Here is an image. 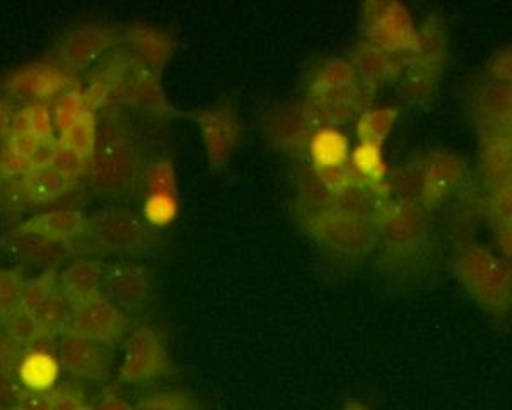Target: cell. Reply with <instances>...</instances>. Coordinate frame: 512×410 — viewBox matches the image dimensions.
Returning <instances> with one entry per match:
<instances>
[{
	"label": "cell",
	"instance_id": "obj_41",
	"mask_svg": "<svg viewBox=\"0 0 512 410\" xmlns=\"http://www.w3.org/2000/svg\"><path fill=\"white\" fill-rule=\"evenodd\" d=\"M147 194H173L178 195L175 166L169 161H158L152 164L147 173Z\"/></svg>",
	"mask_w": 512,
	"mask_h": 410
},
{
	"label": "cell",
	"instance_id": "obj_29",
	"mask_svg": "<svg viewBox=\"0 0 512 410\" xmlns=\"http://www.w3.org/2000/svg\"><path fill=\"white\" fill-rule=\"evenodd\" d=\"M400 117V110L396 106H384V108H369L357 118V137L359 142L383 146L386 137L395 127L396 120Z\"/></svg>",
	"mask_w": 512,
	"mask_h": 410
},
{
	"label": "cell",
	"instance_id": "obj_33",
	"mask_svg": "<svg viewBox=\"0 0 512 410\" xmlns=\"http://www.w3.org/2000/svg\"><path fill=\"white\" fill-rule=\"evenodd\" d=\"M98 137V122L93 112L84 113V117L72 125L65 134L60 135L59 142L64 146L74 149L82 158L91 159Z\"/></svg>",
	"mask_w": 512,
	"mask_h": 410
},
{
	"label": "cell",
	"instance_id": "obj_4",
	"mask_svg": "<svg viewBox=\"0 0 512 410\" xmlns=\"http://www.w3.org/2000/svg\"><path fill=\"white\" fill-rule=\"evenodd\" d=\"M448 59V36L441 19L429 18L419 30V50L408 55L400 76V93L408 103L424 105L439 88Z\"/></svg>",
	"mask_w": 512,
	"mask_h": 410
},
{
	"label": "cell",
	"instance_id": "obj_9",
	"mask_svg": "<svg viewBox=\"0 0 512 410\" xmlns=\"http://www.w3.org/2000/svg\"><path fill=\"white\" fill-rule=\"evenodd\" d=\"M173 364L163 340L151 327L135 328L125 342L120 378L128 383H144L168 376Z\"/></svg>",
	"mask_w": 512,
	"mask_h": 410
},
{
	"label": "cell",
	"instance_id": "obj_23",
	"mask_svg": "<svg viewBox=\"0 0 512 410\" xmlns=\"http://www.w3.org/2000/svg\"><path fill=\"white\" fill-rule=\"evenodd\" d=\"M308 153L316 171L337 168L349 163V137L338 127L316 130L309 139Z\"/></svg>",
	"mask_w": 512,
	"mask_h": 410
},
{
	"label": "cell",
	"instance_id": "obj_32",
	"mask_svg": "<svg viewBox=\"0 0 512 410\" xmlns=\"http://www.w3.org/2000/svg\"><path fill=\"white\" fill-rule=\"evenodd\" d=\"M383 200L384 197H381L376 190L362 183L345 190L342 194L335 195L332 209L352 214V216L374 219Z\"/></svg>",
	"mask_w": 512,
	"mask_h": 410
},
{
	"label": "cell",
	"instance_id": "obj_8",
	"mask_svg": "<svg viewBox=\"0 0 512 410\" xmlns=\"http://www.w3.org/2000/svg\"><path fill=\"white\" fill-rule=\"evenodd\" d=\"M420 175V205L425 211L451 199L466 182V163L458 154L431 151L417 159Z\"/></svg>",
	"mask_w": 512,
	"mask_h": 410
},
{
	"label": "cell",
	"instance_id": "obj_50",
	"mask_svg": "<svg viewBox=\"0 0 512 410\" xmlns=\"http://www.w3.org/2000/svg\"><path fill=\"white\" fill-rule=\"evenodd\" d=\"M490 76L495 82H511V50L504 48L502 52L495 55L492 64H490Z\"/></svg>",
	"mask_w": 512,
	"mask_h": 410
},
{
	"label": "cell",
	"instance_id": "obj_10",
	"mask_svg": "<svg viewBox=\"0 0 512 410\" xmlns=\"http://www.w3.org/2000/svg\"><path fill=\"white\" fill-rule=\"evenodd\" d=\"M128 325L130 322L122 310L113 305L105 294L98 293L70 306V325L67 332L113 346L122 339Z\"/></svg>",
	"mask_w": 512,
	"mask_h": 410
},
{
	"label": "cell",
	"instance_id": "obj_27",
	"mask_svg": "<svg viewBox=\"0 0 512 410\" xmlns=\"http://www.w3.org/2000/svg\"><path fill=\"white\" fill-rule=\"evenodd\" d=\"M335 195L321 180L320 173L311 166L301 171L297 178V204L301 209V217L313 216L318 212L332 209Z\"/></svg>",
	"mask_w": 512,
	"mask_h": 410
},
{
	"label": "cell",
	"instance_id": "obj_34",
	"mask_svg": "<svg viewBox=\"0 0 512 410\" xmlns=\"http://www.w3.org/2000/svg\"><path fill=\"white\" fill-rule=\"evenodd\" d=\"M0 330H4L7 337L23 349H30L40 342V328L36 323L35 315L23 308L14 311L11 317L0 325Z\"/></svg>",
	"mask_w": 512,
	"mask_h": 410
},
{
	"label": "cell",
	"instance_id": "obj_54",
	"mask_svg": "<svg viewBox=\"0 0 512 410\" xmlns=\"http://www.w3.org/2000/svg\"><path fill=\"white\" fill-rule=\"evenodd\" d=\"M340 410H371L366 405L361 404V402H355V400H350L347 404L342 407Z\"/></svg>",
	"mask_w": 512,
	"mask_h": 410
},
{
	"label": "cell",
	"instance_id": "obj_15",
	"mask_svg": "<svg viewBox=\"0 0 512 410\" xmlns=\"http://www.w3.org/2000/svg\"><path fill=\"white\" fill-rule=\"evenodd\" d=\"M106 298L122 310H140L151 293V279L146 267L139 264L111 265L103 276Z\"/></svg>",
	"mask_w": 512,
	"mask_h": 410
},
{
	"label": "cell",
	"instance_id": "obj_6",
	"mask_svg": "<svg viewBox=\"0 0 512 410\" xmlns=\"http://www.w3.org/2000/svg\"><path fill=\"white\" fill-rule=\"evenodd\" d=\"M364 41L383 52L408 57L419 50V30L410 11L396 0H369L362 7Z\"/></svg>",
	"mask_w": 512,
	"mask_h": 410
},
{
	"label": "cell",
	"instance_id": "obj_35",
	"mask_svg": "<svg viewBox=\"0 0 512 410\" xmlns=\"http://www.w3.org/2000/svg\"><path fill=\"white\" fill-rule=\"evenodd\" d=\"M86 112H88V108L82 100V91L69 89V91L60 94L52 110L53 123L59 130V134H65L72 125H76L84 117Z\"/></svg>",
	"mask_w": 512,
	"mask_h": 410
},
{
	"label": "cell",
	"instance_id": "obj_46",
	"mask_svg": "<svg viewBox=\"0 0 512 410\" xmlns=\"http://www.w3.org/2000/svg\"><path fill=\"white\" fill-rule=\"evenodd\" d=\"M31 166H33V161L14 153L7 144L0 147V176L23 178L30 171Z\"/></svg>",
	"mask_w": 512,
	"mask_h": 410
},
{
	"label": "cell",
	"instance_id": "obj_52",
	"mask_svg": "<svg viewBox=\"0 0 512 410\" xmlns=\"http://www.w3.org/2000/svg\"><path fill=\"white\" fill-rule=\"evenodd\" d=\"M96 410H134V407L128 404V402H125V400L120 399L115 393H108V395H105L103 400L99 402Z\"/></svg>",
	"mask_w": 512,
	"mask_h": 410
},
{
	"label": "cell",
	"instance_id": "obj_42",
	"mask_svg": "<svg viewBox=\"0 0 512 410\" xmlns=\"http://www.w3.org/2000/svg\"><path fill=\"white\" fill-rule=\"evenodd\" d=\"M24 113L30 123L31 134L35 135L38 141L43 144H52L53 137V115L47 103H31L24 106Z\"/></svg>",
	"mask_w": 512,
	"mask_h": 410
},
{
	"label": "cell",
	"instance_id": "obj_26",
	"mask_svg": "<svg viewBox=\"0 0 512 410\" xmlns=\"http://www.w3.org/2000/svg\"><path fill=\"white\" fill-rule=\"evenodd\" d=\"M349 163L367 187L376 190L384 199H390L386 188V178L390 173L381 147L359 142V146L350 151Z\"/></svg>",
	"mask_w": 512,
	"mask_h": 410
},
{
	"label": "cell",
	"instance_id": "obj_49",
	"mask_svg": "<svg viewBox=\"0 0 512 410\" xmlns=\"http://www.w3.org/2000/svg\"><path fill=\"white\" fill-rule=\"evenodd\" d=\"M55 388L52 392L36 393L23 390L19 397V410H52Z\"/></svg>",
	"mask_w": 512,
	"mask_h": 410
},
{
	"label": "cell",
	"instance_id": "obj_18",
	"mask_svg": "<svg viewBox=\"0 0 512 410\" xmlns=\"http://www.w3.org/2000/svg\"><path fill=\"white\" fill-rule=\"evenodd\" d=\"M62 373V364L53 352L43 347H30L16 366V378L28 392H52Z\"/></svg>",
	"mask_w": 512,
	"mask_h": 410
},
{
	"label": "cell",
	"instance_id": "obj_36",
	"mask_svg": "<svg viewBox=\"0 0 512 410\" xmlns=\"http://www.w3.org/2000/svg\"><path fill=\"white\" fill-rule=\"evenodd\" d=\"M178 212H180V202H178V195L173 194H147L144 209H142L144 219L151 228H164L175 223Z\"/></svg>",
	"mask_w": 512,
	"mask_h": 410
},
{
	"label": "cell",
	"instance_id": "obj_3",
	"mask_svg": "<svg viewBox=\"0 0 512 410\" xmlns=\"http://www.w3.org/2000/svg\"><path fill=\"white\" fill-rule=\"evenodd\" d=\"M384 258L391 264H408L425 252L429 245V217L422 205L384 199L374 216Z\"/></svg>",
	"mask_w": 512,
	"mask_h": 410
},
{
	"label": "cell",
	"instance_id": "obj_28",
	"mask_svg": "<svg viewBox=\"0 0 512 410\" xmlns=\"http://www.w3.org/2000/svg\"><path fill=\"white\" fill-rule=\"evenodd\" d=\"M33 315L40 328V342L57 339L69 330L70 306L59 287L33 311Z\"/></svg>",
	"mask_w": 512,
	"mask_h": 410
},
{
	"label": "cell",
	"instance_id": "obj_11",
	"mask_svg": "<svg viewBox=\"0 0 512 410\" xmlns=\"http://www.w3.org/2000/svg\"><path fill=\"white\" fill-rule=\"evenodd\" d=\"M209 163L217 173L226 170L239 141V120L229 105H216L195 113Z\"/></svg>",
	"mask_w": 512,
	"mask_h": 410
},
{
	"label": "cell",
	"instance_id": "obj_19",
	"mask_svg": "<svg viewBox=\"0 0 512 410\" xmlns=\"http://www.w3.org/2000/svg\"><path fill=\"white\" fill-rule=\"evenodd\" d=\"M128 47L135 59L154 72L163 71L175 50V40L164 31L149 24H134L125 33Z\"/></svg>",
	"mask_w": 512,
	"mask_h": 410
},
{
	"label": "cell",
	"instance_id": "obj_16",
	"mask_svg": "<svg viewBox=\"0 0 512 410\" xmlns=\"http://www.w3.org/2000/svg\"><path fill=\"white\" fill-rule=\"evenodd\" d=\"M113 35L105 28L84 26L70 31L60 41L59 57L65 69L72 72L86 71L96 60L110 50Z\"/></svg>",
	"mask_w": 512,
	"mask_h": 410
},
{
	"label": "cell",
	"instance_id": "obj_40",
	"mask_svg": "<svg viewBox=\"0 0 512 410\" xmlns=\"http://www.w3.org/2000/svg\"><path fill=\"white\" fill-rule=\"evenodd\" d=\"M47 164L52 166L53 170L70 178V180H76L77 176L84 175L88 171L89 161L86 158H82L81 154L70 149V147L55 142L50 146V153H48Z\"/></svg>",
	"mask_w": 512,
	"mask_h": 410
},
{
	"label": "cell",
	"instance_id": "obj_38",
	"mask_svg": "<svg viewBox=\"0 0 512 410\" xmlns=\"http://www.w3.org/2000/svg\"><path fill=\"white\" fill-rule=\"evenodd\" d=\"M24 282L21 270L0 267V325L18 310Z\"/></svg>",
	"mask_w": 512,
	"mask_h": 410
},
{
	"label": "cell",
	"instance_id": "obj_53",
	"mask_svg": "<svg viewBox=\"0 0 512 410\" xmlns=\"http://www.w3.org/2000/svg\"><path fill=\"white\" fill-rule=\"evenodd\" d=\"M12 371H14V368H12L11 364L7 363L6 358L0 352V376L9 375Z\"/></svg>",
	"mask_w": 512,
	"mask_h": 410
},
{
	"label": "cell",
	"instance_id": "obj_2",
	"mask_svg": "<svg viewBox=\"0 0 512 410\" xmlns=\"http://www.w3.org/2000/svg\"><path fill=\"white\" fill-rule=\"evenodd\" d=\"M454 274L478 305L504 317L511 308V265L482 245H466L454 258Z\"/></svg>",
	"mask_w": 512,
	"mask_h": 410
},
{
	"label": "cell",
	"instance_id": "obj_55",
	"mask_svg": "<svg viewBox=\"0 0 512 410\" xmlns=\"http://www.w3.org/2000/svg\"><path fill=\"white\" fill-rule=\"evenodd\" d=\"M81 410H94V407H91V405H84Z\"/></svg>",
	"mask_w": 512,
	"mask_h": 410
},
{
	"label": "cell",
	"instance_id": "obj_7",
	"mask_svg": "<svg viewBox=\"0 0 512 410\" xmlns=\"http://www.w3.org/2000/svg\"><path fill=\"white\" fill-rule=\"evenodd\" d=\"M84 236L94 252L140 253L158 245L156 229L128 211L108 209L89 219Z\"/></svg>",
	"mask_w": 512,
	"mask_h": 410
},
{
	"label": "cell",
	"instance_id": "obj_37",
	"mask_svg": "<svg viewBox=\"0 0 512 410\" xmlns=\"http://www.w3.org/2000/svg\"><path fill=\"white\" fill-rule=\"evenodd\" d=\"M57 265H52L50 269L45 270L41 276L31 279V281L24 282L23 294H21V303L19 308L33 311L45 301V299L52 296L53 291L57 289Z\"/></svg>",
	"mask_w": 512,
	"mask_h": 410
},
{
	"label": "cell",
	"instance_id": "obj_14",
	"mask_svg": "<svg viewBox=\"0 0 512 410\" xmlns=\"http://www.w3.org/2000/svg\"><path fill=\"white\" fill-rule=\"evenodd\" d=\"M88 219L82 212L74 209H57L41 216L31 217L26 223L19 224L11 233L0 241V245H6L7 241L16 240L21 236L35 235L53 241V243H72L77 238H82L86 233Z\"/></svg>",
	"mask_w": 512,
	"mask_h": 410
},
{
	"label": "cell",
	"instance_id": "obj_22",
	"mask_svg": "<svg viewBox=\"0 0 512 410\" xmlns=\"http://www.w3.org/2000/svg\"><path fill=\"white\" fill-rule=\"evenodd\" d=\"M21 180L26 199L33 204H48L59 200L76 185V180L65 178L47 163H33L30 171Z\"/></svg>",
	"mask_w": 512,
	"mask_h": 410
},
{
	"label": "cell",
	"instance_id": "obj_17",
	"mask_svg": "<svg viewBox=\"0 0 512 410\" xmlns=\"http://www.w3.org/2000/svg\"><path fill=\"white\" fill-rule=\"evenodd\" d=\"M405 60L407 57L383 52L366 41H361L350 50L349 62L357 77L366 82L367 86L376 89L398 81L402 76Z\"/></svg>",
	"mask_w": 512,
	"mask_h": 410
},
{
	"label": "cell",
	"instance_id": "obj_5",
	"mask_svg": "<svg viewBox=\"0 0 512 410\" xmlns=\"http://www.w3.org/2000/svg\"><path fill=\"white\" fill-rule=\"evenodd\" d=\"M301 221L306 233L318 245L340 257H367L378 246V226L374 219L328 209L301 217Z\"/></svg>",
	"mask_w": 512,
	"mask_h": 410
},
{
	"label": "cell",
	"instance_id": "obj_48",
	"mask_svg": "<svg viewBox=\"0 0 512 410\" xmlns=\"http://www.w3.org/2000/svg\"><path fill=\"white\" fill-rule=\"evenodd\" d=\"M86 405L84 395L74 388H55V399H53L52 410H81Z\"/></svg>",
	"mask_w": 512,
	"mask_h": 410
},
{
	"label": "cell",
	"instance_id": "obj_44",
	"mask_svg": "<svg viewBox=\"0 0 512 410\" xmlns=\"http://www.w3.org/2000/svg\"><path fill=\"white\" fill-rule=\"evenodd\" d=\"M321 180L325 182L326 187L332 190L333 195L342 194L345 190L355 187V185H362L361 176L355 173L354 168L350 163L342 164L337 168H330V170L318 171Z\"/></svg>",
	"mask_w": 512,
	"mask_h": 410
},
{
	"label": "cell",
	"instance_id": "obj_12",
	"mask_svg": "<svg viewBox=\"0 0 512 410\" xmlns=\"http://www.w3.org/2000/svg\"><path fill=\"white\" fill-rule=\"evenodd\" d=\"M57 358L62 368L67 369L72 375L101 381L110 375L113 356L111 346L105 342L65 332L59 342Z\"/></svg>",
	"mask_w": 512,
	"mask_h": 410
},
{
	"label": "cell",
	"instance_id": "obj_25",
	"mask_svg": "<svg viewBox=\"0 0 512 410\" xmlns=\"http://www.w3.org/2000/svg\"><path fill=\"white\" fill-rule=\"evenodd\" d=\"M483 211L506 258L511 257V183L489 187Z\"/></svg>",
	"mask_w": 512,
	"mask_h": 410
},
{
	"label": "cell",
	"instance_id": "obj_43",
	"mask_svg": "<svg viewBox=\"0 0 512 410\" xmlns=\"http://www.w3.org/2000/svg\"><path fill=\"white\" fill-rule=\"evenodd\" d=\"M192 395L181 390L175 392L154 393L147 399L140 400L134 410H192Z\"/></svg>",
	"mask_w": 512,
	"mask_h": 410
},
{
	"label": "cell",
	"instance_id": "obj_21",
	"mask_svg": "<svg viewBox=\"0 0 512 410\" xmlns=\"http://www.w3.org/2000/svg\"><path fill=\"white\" fill-rule=\"evenodd\" d=\"M105 265L101 260H76L60 274L57 287L69 306L101 293Z\"/></svg>",
	"mask_w": 512,
	"mask_h": 410
},
{
	"label": "cell",
	"instance_id": "obj_45",
	"mask_svg": "<svg viewBox=\"0 0 512 410\" xmlns=\"http://www.w3.org/2000/svg\"><path fill=\"white\" fill-rule=\"evenodd\" d=\"M0 204L12 212L21 211L24 205L28 204L21 178L0 176Z\"/></svg>",
	"mask_w": 512,
	"mask_h": 410
},
{
	"label": "cell",
	"instance_id": "obj_39",
	"mask_svg": "<svg viewBox=\"0 0 512 410\" xmlns=\"http://www.w3.org/2000/svg\"><path fill=\"white\" fill-rule=\"evenodd\" d=\"M6 245L11 248L14 255H18L24 262L36 265L50 260L59 250V243H53V241L35 235L21 236L16 240L7 241Z\"/></svg>",
	"mask_w": 512,
	"mask_h": 410
},
{
	"label": "cell",
	"instance_id": "obj_1",
	"mask_svg": "<svg viewBox=\"0 0 512 410\" xmlns=\"http://www.w3.org/2000/svg\"><path fill=\"white\" fill-rule=\"evenodd\" d=\"M140 154L122 122L106 118L98 127L88 171L94 187L110 195H123L134 188L140 176Z\"/></svg>",
	"mask_w": 512,
	"mask_h": 410
},
{
	"label": "cell",
	"instance_id": "obj_24",
	"mask_svg": "<svg viewBox=\"0 0 512 410\" xmlns=\"http://www.w3.org/2000/svg\"><path fill=\"white\" fill-rule=\"evenodd\" d=\"M359 81L349 60L330 59L318 65L308 81V100L340 93Z\"/></svg>",
	"mask_w": 512,
	"mask_h": 410
},
{
	"label": "cell",
	"instance_id": "obj_20",
	"mask_svg": "<svg viewBox=\"0 0 512 410\" xmlns=\"http://www.w3.org/2000/svg\"><path fill=\"white\" fill-rule=\"evenodd\" d=\"M267 137L286 153H299L308 149L309 139L313 130L309 129L304 120L301 106H287L284 110H277L265 122Z\"/></svg>",
	"mask_w": 512,
	"mask_h": 410
},
{
	"label": "cell",
	"instance_id": "obj_31",
	"mask_svg": "<svg viewBox=\"0 0 512 410\" xmlns=\"http://www.w3.org/2000/svg\"><path fill=\"white\" fill-rule=\"evenodd\" d=\"M482 144L483 173L489 187L511 183V137Z\"/></svg>",
	"mask_w": 512,
	"mask_h": 410
},
{
	"label": "cell",
	"instance_id": "obj_56",
	"mask_svg": "<svg viewBox=\"0 0 512 410\" xmlns=\"http://www.w3.org/2000/svg\"><path fill=\"white\" fill-rule=\"evenodd\" d=\"M12 410H19V409H12Z\"/></svg>",
	"mask_w": 512,
	"mask_h": 410
},
{
	"label": "cell",
	"instance_id": "obj_47",
	"mask_svg": "<svg viewBox=\"0 0 512 410\" xmlns=\"http://www.w3.org/2000/svg\"><path fill=\"white\" fill-rule=\"evenodd\" d=\"M23 393V387L19 385L16 375L0 376V410L18 409L19 397Z\"/></svg>",
	"mask_w": 512,
	"mask_h": 410
},
{
	"label": "cell",
	"instance_id": "obj_51",
	"mask_svg": "<svg viewBox=\"0 0 512 410\" xmlns=\"http://www.w3.org/2000/svg\"><path fill=\"white\" fill-rule=\"evenodd\" d=\"M12 120H14V110L11 103L0 98V147L6 144L7 137L11 134Z\"/></svg>",
	"mask_w": 512,
	"mask_h": 410
},
{
	"label": "cell",
	"instance_id": "obj_13",
	"mask_svg": "<svg viewBox=\"0 0 512 410\" xmlns=\"http://www.w3.org/2000/svg\"><path fill=\"white\" fill-rule=\"evenodd\" d=\"M69 84V74L59 65L38 62L14 72L7 81L6 91L14 100L45 103L69 88Z\"/></svg>",
	"mask_w": 512,
	"mask_h": 410
},
{
	"label": "cell",
	"instance_id": "obj_30",
	"mask_svg": "<svg viewBox=\"0 0 512 410\" xmlns=\"http://www.w3.org/2000/svg\"><path fill=\"white\" fill-rule=\"evenodd\" d=\"M478 120L511 122V86L490 82L477 96Z\"/></svg>",
	"mask_w": 512,
	"mask_h": 410
}]
</instances>
